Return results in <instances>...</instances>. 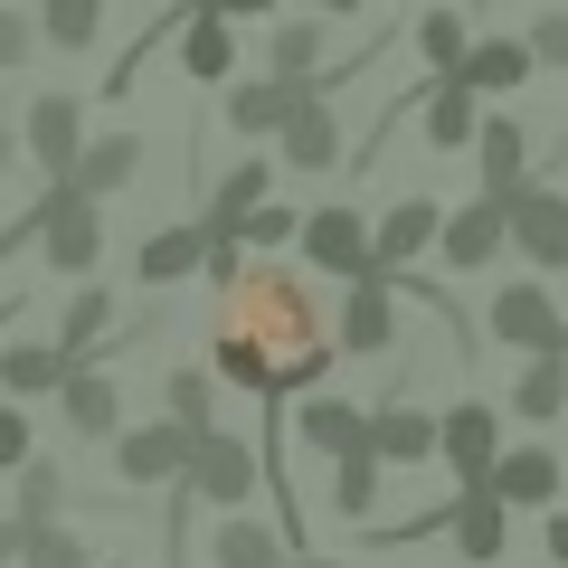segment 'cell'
I'll return each mask as SVG.
<instances>
[{"mask_svg": "<svg viewBox=\"0 0 568 568\" xmlns=\"http://www.w3.org/2000/svg\"><path fill=\"white\" fill-rule=\"evenodd\" d=\"M219 379L246 388V398H304L323 388V369L342 361V342H323V304H313L304 275H284V265H246L227 284V313H219Z\"/></svg>", "mask_w": 568, "mask_h": 568, "instance_id": "cell-1", "label": "cell"}, {"mask_svg": "<svg viewBox=\"0 0 568 568\" xmlns=\"http://www.w3.org/2000/svg\"><path fill=\"white\" fill-rule=\"evenodd\" d=\"M190 503H219V511H246V493H265V455L246 446L237 426H200V446H190Z\"/></svg>", "mask_w": 568, "mask_h": 568, "instance_id": "cell-2", "label": "cell"}, {"mask_svg": "<svg viewBox=\"0 0 568 568\" xmlns=\"http://www.w3.org/2000/svg\"><path fill=\"white\" fill-rule=\"evenodd\" d=\"M503 246H511V200H493V190L455 200L446 227H436V256H446V275H484Z\"/></svg>", "mask_w": 568, "mask_h": 568, "instance_id": "cell-3", "label": "cell"}, {"mask_svg": "<svg viewBox=\"0 0 568 568\" xmlns=\"http://www.w3.org/2000/svg\"><path fill=\"white\" fill-rule=\"evenodd\" d=\"M511 246L530 275H568V190H549L540 171L511 190Z\"/></svg>", "mask_w": 568, "mask_h": 568, "instance_id": "cell-4", "label": "cell"}, {"mask_svg": "<svg viewBox=\"0 0 568 568\" xmlns=\"http://www.w3.org/2000/svg\"><path fill=\"white\" fill-rule=\"evenodd\" d=\"M313 256V275H342V284H361V275H379V265H369V219L351 200H323L304 219V237H294Z\"/></svg>", "mask_w": 568, "mask_h": 568, "instance_id": "cell-5", "label": "cell"}, {"mask_svg": "<svg viewBox=\"0 0 568 568\" xmlns=\"http://www.w3.org/2000/svg\"><path fill=\"white\" fill-rule=\"evenodd\" d=\"M265 200H275V162H265L256 142H246L237 162H227L219 181H209V209H200V227H209V237H237V246H246V219H256Z\"/></svg>", "mask_w": 568, "mask_h": 568, "instance_id": "cell-6", "label": "cell"}, {"mask_svg": "<svg viewBox=\"0 0 568 568\" xmlns=\"http://www.w3.org/2000/svg\"><path fill=\"white\" fill-rule=\"evenodd\" d=\"M484 332H493V342H511V351H549V342H568V313L549 304L540 275H521V284H503V294L484 304Z\"/></svg>", "mask_w": 568, "mask_h": 568, "instance_id": "cell-7", "label": "cell"}, {"mask_svg": "<svg viewBox=\"0 0 568 568\" xmlns=\"http://www.w3.org/2000/svg\"><path fill=\"white\" fill-rule=\"evenodd\" d=\"M284 426H294V446H304V455H323V465H342V455H361V446H369V407L332 398V388H304Z\"/></svg>", "mask_w": 568, "mask_h": 568, "instance_id": "cell-8", "label": "cell"}, {"mask_svg": "<svg viewBox=\"0 0 568 568\" xmlns=\"http://www.w3.org/2000/svg\"><path fill=\"white\" fill-rule=\"evenodd\" d=\"M436 227H446V200H426V190L388 200V209H379V227H369V265L398 284V275H407V256H426V246H436Z\"/></svg>", "mask_w": 568, "mask_h": 568, "instance_id": "cell-9", "label": "cell"}, {"mask_svg": "<svg viewBox=\"0 0 568 568\" xmlns=\"http://www.w3.org/2000/svg\"><path fill=\"white\" fill-rule=\"evenodd\" d=\"M190 446H200V426H181V417L123 426V436H114V474H123V484H181V474H190Z\"/></svg>", "mask_w": 568, "mask_h": 568, "instance_id": "cell-10", "label": "cell"}, {"mask_svg": "<svg viewBox=\"0 0 568 568\" xmlns=\"http://www.w3.org/2000/svg\"><path fill=\"white\" fill-rule=\"evenodd\" d=\"M39 256H48V275H95V256H104V200H85L77 181L58 190V219H48V237H39Z\"/></svg>", "mask_w": 568, "mask_h": 568, "instance_id": "cell-11", "label": "cell"}, {"mask_svg": "<svg viewBox=\"0 0 568 568\" xmlns=\"http://www.w3.org/2000/svg\"><path fill=\"white\" fill-rule=\"evenodd\" d=\"M436 455L455 465V484H493V465H503V417H493L484 398L446 407V417H436Z\"/></svg>", "mask_w": 568, "mask_h": 568, "instance_id": "cell-12", "label": "cell"}, {"mask_svg": "<svg viewBox=\"0 0 568 568\" xmlns=\"http://www.w3.org/2000/svg\"><path fill=\"white\" fill-rule=\"evenodd\" d=\"M446 540H455V559H465V568H493L511 549V503L493 484H465L446 503Z\"/></svg>", "mask_w": 568, "mask_h": 568, "instance_id": "cell-13", "label": "cell"}, {"mask_svg": "<svg viewBox=\"0 0 568 568\" xmlns=\"http://www.w3.org/2000/svg\"><path fill=\"white\" fill-rule=\"evenodd\" d=\"M332 342H342V361H379V351H398V304H388V275H361V284L342 294Z\"/></svg>", "mask_w": 568, "mask_h": 568, "instance_id": "cell-14", "label": "cell"}, {"mask_svg": "<svg viewBox=\"0 0 568 568\" xmlns=\"http://www.w3.org/2000/svg\"><path fill=\"white\" fill-rule=\"evenodd\" d=\"M20 152L48 171V181H67L77 152H85V104L77 95H39V104H29V123H20Z\"/></svg>", "mask_w": 568, "mask_h": 568, "instance_id": "cell-15", "label": "cell"}, {"mask_svg": "<svg viewBox=\"0 0 568 568\" xmlns=\"http://www.w3.org/2000/svg\"><path fill=\"white\" fill-rule=\"evenodd\" d=\"M313 85H284V77H227V104H219V123L237 142H265V133H284V114L304 104Z\"/></svg>", "mask_w": 568, "mask_h": 568, "instance_id": "cell-16", "label": "cell"}, {"mask_svg": "<svg viewBox=\"0 0 568 568\" xmlns=\"http://www.w3.org/2000/svg\"><path fill=\"white\" fill-rule=\"evenodd\" d=\"M171 48H181V67H190L200 85H227V77H237V58H246L237 20L209 10V0H200V10H181V39H171Z\"/></svg>", "mask_w": 568, "mask_h": 568, "instance_id": "cell-17", "label": "cell"}, {"mask_svg": "<svg viewBox=\"0 0 568 568\" xmlns=\"http://www.w3.org/2000/svg\"><path fill=\"white\" fill-rule=\"evenodd\" d=\"M275 162H284V171H304V181H323V171L342 162V123H332V95H304L294 114H284Z\"/></svg>", "mask_w": 568, "mask_h": 568, "instance_id": "cell-18", "label": "cell"}, {"mask_svg": "<svg viewBox=\"0 0 568 568\" xmlns=\"http://www.w3.org/2000/svg\"><path fill=\"white\" fill-rule=\"evenodd\" d=\"M200 265H209V227H200V219H171V227H152V237H142L133 275L152 284V294H171V284H190Z\"/></svg>", "mask_w": 568, "mask_h": 568, "instance_id": "cell-19", "label": "cell"}, {"mask_svg": "<svg viewBox=\"0 0 568 568\" xmlns=\"http://www.w3.org/2000/svg\"><path fill=\"white\" fill-rule=\"evenodd\" d=\"M58 407H67V426H77L85 446H114V436H123V388L104 379L95 361H77V369H67V388H58Z\"/></svg>", "mask_w": 568, "mask_h": 568, "instance_id": "cell-20", "label": "cell"}, {"mask_svg": "<svg viewBox=\"0 0 568 568\" xmlns=\"http://www.w3.org/2000/svg\"><path fill=\"white\" fill-rule=\"evenodd\" d=\"M369 455H379L388 474H407V465H436V417H426V407H407V398L369 407Z\"/></svg>", "mask_w": 568, "mask_h": 568, "instance_id": "cell-21", "label": "cell"}, {"mask_svg": "<svg viewBox=\"0 0 568 568\" xmlns=\"http://www.w3.org/2000/svg\"><path fill=\"white\" fill-rule=\"evenodd\" d=\"M521 181H530V133H521L511 114H484V133H474V190L511 200Z\"/></svg>", "mask_w": 568, "mask_h": 568, "instance_id": "cell-22", "label": "cell"}, {"mask_svg": "<svg viewBox=\"0 0 568 568\" xmlns=\"http://www.w3.org/2000/svg\"><path fill=\"white\" fill-rule=\"evenodd\" d=\"M559 446H503V465H493V493H503L511 511H549L559 503Z\"/></svg>", "mask_w": 568, "mask_h": 568, "instance_id": "cell-23", "label": "cell"}, {"mask_svg": "<svg viewBox=\"0 0 568 568\" xmlns=\"http://www.w3.org/2000/svg\"><path fill=\"white\" fill-rule=\"evenodd\" d=\"M417 133L436 142V152H474V133H484V95H474L465 77H436V95L417 104Z\"/></svg>", "mask_w": 568, "mask_h": 568, "instance_id": "cell-24", "label": "cell"}, {"mask_svg": "<svg viewBox=\"0 0 568 568\" xmlns=\"http://www.w3.org/2000/svg\"><path fill=\"white\" fill-rule=\"evenodd\" d=\"M67 369H77V361H67V351H58V332H48V342H10V351H0V398H58V388H67Z\"/></svg>", "mask_w": 568, "mask_h": 568, "instance_id": "cell-25", "label": "cell"}, {"mask_svg": "<svg viewBox=\"0 0 568 568\" xmlns=\"http://www.w3.org/2000/svg\"><path fill=\"white\" fill-rule=\"evenodd\" d=\"M265 77L332 95V67H323V20H275V39H265Z\"/></svg>", "mask_w": 568, "mask_h": 568, "instance_id": "cell-26", "label": "cell"}, {"mask_svg": "<svg viewBox=\"0 0 568 568\" xmlns=\"http://www.w3.org/2000/svg\"><path fill=\"white\" fill-rule=\"evenodd\" d=\"M133 171H142V133H123V123H114V133H85V152H77V171H67V181H77L85 200H114Z\"/></svg>", "mask_w": 568, "mask_h": 568, "instance_id": "cell-27", "label": "cell"}, {"mask_svg": "<svg viewBox=\"0 0 568 568\" xmlns=\"http://www.w3.org/2000/svg\"><path fill=\"white\" fill-rule=\"evenodd\" d=\"M455 77H465L474 95H521V85L540 77V58H530V39H474Z\"/></svg>", "mask_w": 568, "mask_h": 568, "instance_id": "cell-28", "label": "cell"}, {"mask_svg": "<svg viewBox=\"0 0 568 568\" xmlns=\"http://www.w3.org/2000/svg\"><path fill=\"white\" fill-rule=\"evenodd\" d=\"M294 559V540H284L275 521H246V511H227L219 530H209V568H284Z\"/></svg>", "mask_w": 568, "mask_h": 568, "instance_id": "cell-29", "label": "cell"}, {"mask_svg": "<svg viewBox=\"0 0 568 568\" xmlns=\"http://www.w3.org/2000/svg\"><path fill=\"white\" fill-rule=\"evenodd\" d=\"M568 407V342H549V351H530V369L511 379V417L521 426H549Z\"/></svg>", "mask_w": 568, "mask_h": 568, "instance_id": "cell-30", "label": "cell"}, {"mask_svg": "<svg viewBox=\"0 0 568 568\" xmlns=\"http://www.w3.org/2000/svg\"><path fill=\"white\" fill-rule=\"evenodd\" d=\"M104 332H114V294H104V284H77L67 313H58V351H67V361H95Z\"/></svg>", "mask_w": 568, "mask_h": 568, "instance_id": "cell-31", "label": "cell"}, {"mask_svg": "<svg viewBox=\"0 0 568 568\" xmlns=\"http://www.w3.org/2000/svg\"><path fill=\"white\" fill-rule=\"evenodd\" d=\"M379 493H388V465L369 446L332 465V511H342V521H379Z\"/></svg>", "mask_w": 568, "mask_h": 568, "instance_id": "cell-32", "label": "cell"}, {"mask_svg": "<svg viewBox=\"0 0 568 568\" xmlns=\"http://www.w3.org/2000/svg\"><path fill=\"white\" fill-rule=\"evenodd\" d=\"M39 39L67 48V58H95V39H104V0H39Z\"/></svg>", "mask_w": 568, "mask_h": 568, "instance_id": "cell-33", "label": "cell"}, {"mask_svg": "<svg viewBox=\"0 0 568 568\" xmlns=\"http://www.w3.org/2000/svg\"><path fill=\"white\" fill-rule=\"evenodd\" d=\"M162 417L219 426V369H171V379H162Z\"/></svg>", "mask_w": 568, "mask_h": 568, "instance_id": "cell-34", "label": "cell"}, {"mask_svg": "<svg viewBox=\"0 0 568 568\" xmlns=\"http://www.w3.org/2000/svg\"><path fill=\"white\" fill-rule=\"evenodd\" d=\"M20 568H95V549H85L67 521H29L20 530Z\"/></svg>", "mask_w": 568, "mask_h": 568, "instance_id": "cell-35", "label": "cell"}, {"mask_svg": "<svg viewBox=\"0 0 568 568\" xmlns=\"http://www.w3.org/2000/svg\"><path fill=\"white\" fill-rule=\"evenodd\" d=\"M465 48H474L465 10H426V20H417V58L436 67V77H455V67H465Z\"/></svg>", "mask_w": 568, "mask_h": 568, "instance_id": "cell-36", "label": "cell"}, {"mask_svg": "<svg viewBox=\"0 0 568 568\" xmlns=\"http://www.w3.org/2000/svg\"><path fill=\"white\" fill-rule=\"evenodd\" d=\"M10 484H20V530H29V521H58V503H67V474L48 465V455H29V465L10 474Z\"/></svg>", "mask_w": 568, "mask_h": 568, "instance_id": "cell-37", "label": "cell"}, {"mask_svg": "<svg viewBox=\"0 0 568 568\" xmlns=\"http://www.w3.org/2000/svg\"><path fill=\"white\" fill-rule=\"evenodd\" d=\"M304 237V209H284V200H265L256 219H246V246H256V256H275V246H294Z\"/></svg>", "mask_w": 568, "mask_h": 568, "instance_id": "cell-38", "label": "cell"}, {"mask_svg": "<svg viewBox=\"0 0 568 568\" xmlns=\"http://www.w3.org/2000/svg\"><path fill=\"white\" fill-rule=\"evenodd\" d=\"M29 58H39V20L0 0V77H10V67H29Z\"/></svg>", "mask_w": 568, "mask_h": 568, "instance_id": "cell-39", "label": "cell"}, {"mask_svg": "<svg viewBox=\"0 0 568 568\" xmlns=\"http://www.w3.org/2000/svg\"><path fill=\"white\" fill-rule=\"evenodd\" d=\"M29 455H39V436H29V407H20V398H0V474H20Z\"/></svg>", "mask_w": 568, "mask_h": 568, "instance_id": "cell-40", "label": "cell"}, {"mask_svg": "<svg viewBox=\"0 0 568 568\" xmlns=\"http://www.w3.org/2000/svg\"><path fill=\"white\" fill-rule=\"evenodd\" d=\"M530 58H540V67H568V10H540V20H530Z\"/></svg>", "mask_w": 568, "mask_h": 568, "instance_id": "cell-41", "label": "cell"}, {"mask_svg": "<svg viewBox=\"0 0 568 568\" xmlns=\"http://www.w3.org/2000/svg\"><path fill=\"white\" fill-rule=\"evenodd\" d=\"M540 559H549V568H568V511H559V503L540 511Z\"/></svg>", "mask_w": 568, "mask_h": 568, "instance_id": "cell-42", "label": "cell"}, {"mask_svg": "<svg viewBox=\"0 0 568 568\" xmlns=\"http://www.w3.org/2000/svg\"><path fill=\"white\" fill-rule=\"evenodd\" d=\"M0 568H20V511H0Z\"/></svg>", "mask_w": 568, "mask_h": 568, "instance_id": "cell-43", "label": "cell"}, {"mask_svg": "<svg viewBox=\"0 0 568 568\" xmlns=\"http://www.w3.org/2000/svg\"><path fill=\"white\" fill-rule=\"evenodd\" d=\"M209 10H227V20H265V10H284V0H209Z\"/></svg>", "mask_w": 568, "mask_h": 568, "instance_id": "cell-44", "label": "cell"}, {"mask_svg": "<svg viewBox=\"0 0 568 568\" xmlns=\"http://www.w3.org/2000/svg\"><path fill=\"white\" fill-rule=\"evenodd\" d=\"M351 10H369V0H323V20H351Z\"/></svg>", "mask_w": 568, "mask_h": 568, "instance_id": "cell-45", "label": "cell"}, {"mask_svg": "<svg viewBox=\"0 0 568 568\" xmlns=\"http://www.w3.org/2000/svg\"><path fill=\"white\" fill-rule=\"evenodd\" d=\"M284 568H342V559H323V549H313V559H284Z\"/></svg>", "mask_w": 568, "mask_h": 568, "instance_id": "cell-46", "label": "cell"}, {"mask_svg": "<svg viewBox=\"0 0 568 568\" xmlns=\"http://www.w3.org/2000/svg\"><path fill=\"white\" fill-rule=\"evenodd\" d=\"M171 10H200V0H171Z\"/></svg>", "mask_w": 568, "mask_h": 568, "instance_id": "cell-47", "label": "cell"}]
</instances>
